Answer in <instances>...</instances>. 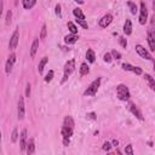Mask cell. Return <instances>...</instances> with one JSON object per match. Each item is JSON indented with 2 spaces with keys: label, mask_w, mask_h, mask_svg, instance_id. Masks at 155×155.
Instances as JSON below:
<instances>
[{
  "label": "cell",
  "mask_w": 155,
  "mask_h": 155,
  "mask_svg": "<svg viewBox=\"0 0 155 155\" xmlns=\"http://www.w3.org/2000/svg\"><path fill=\"white\" fill-rule=\"evenodd\" d=\"M18 41H20V29L16 28V30L13 32V34H12V36H11L10 42H9V49L11 50V51L16 50V47H17V45H18Z\"/></svg>",
  "instance_id": "277c9868"
},
{
  "label": "cell",
  "mask_w": 155,
  "mask_h": 155,
  "mask_svg": "<svg viewBox=\"0 0 155 155\" xmlns=\"http://www.w3.org/2000/svg\"><path fill=\"white\" fill-rule=\"evenodd\" d=\"M17 115H18V120H23V119H24L26 109H24V99H23V96H20V98H18Z\"/></svg>",
  "instance_id": "52a82bcc"
},
{
  "label": "cell",
  "mask_w": 155,
  "mask_h": 155,
  "mask_svg": "<svg viewBox=\"0 0 155 155\" xmlns=\"http://www.w3.org/2000/svg\"><path fill=\"white\" fill-rule=\"evenodd\" d=\"M150 26H152V29H150V32L153 33V35L155 36V13H154V16L152 17V21H150Z\"/></svg>",
  "instance_id": "1f68e13d"
},
{
  "label": "cell",
  "mask_w": 155,
  "mask_h": 155,
  "mask_svg": "<svg viewBox=\"0 0 155 155\" xmlns=\"http://www.w3.org/2000/svg\"><path fill=\"white\" fill-rule=\"evenodd\" d=\"M112 22H113V16L110 13H107V15H104L101 20H99V26H101L102 28H107V27L112 23Z\"/></svg>",
  "instance_id": "7c38bea8"
},
{
  "label": "cell",
  "mask_w": 155,
  "mask_h": 155,
  "mask_svg": "<svg viewBox=\"0 0 155 155\" xmlns=\"http://www.w3.org/2000/svg\"><path fill=\"white\" fill-rule=\"evenodd\" d=\"M78 39H79V38H78L76 34H69V35L64 36V42L68 44V45H69V44H75L78 41Z\"/></svg>",
  "instance_id": "ac0fdd59"
},
{
  "label": "cell",
  "mask_w": 155,
  "mask_h": 155,
  "mask_svg": "<svg viewBox=\"0 0 155 155\" xmlns=\"http://www.w3.org/2000/svg\"><path fill=\"white\" fill-rule=\"evenodd\" d=\"M148 18V10H147V5L144 1L141 3V10H140V23L143 26L146 24Z\"/></svg>",
  "instance_id": "8992f818"
},
{
  "label": "cell",
  "mask_w": 155,
  "mask_h": 155,
  "mask_svg": "<svg viewBox=\"0 0 155 155\" xmlns=\"http://www.w3.org/2000/svg\"><path fill=\"white\" fill-rule=\"evenodd\" d=\"M104 62H107V63H110L112 62V59H113V56H112V53H109V52H107L106 55H104Z\"/></svg>",
  "instance_id": "d6a6232c"
},
{
  "label": "cell",
  "mask_w": 155,
  "mask_h": 155,
  "mask_svg": "<svg viewBox=\"0 0 155 155\" xmlns=\"http://www.w3.org/2000/svg\"><path fill=\"white\" fill-rule=\"evenodd\" d=\"M46 24L44 23L42 27H41V34H40V39H45L46 38Z\"/></svg>",
  "instance_id": "836d02e7"
},
{
  "label": "cell",
  "mask_w": 155,
  "mask_h": 155,
  "mask_svg": "<svg viewBox=\"0 0 155 155\" xmlns=\"http://www.w3.org/2000/svg\"><path fill=\"white\" fill-rule=\"evenodd\" d=\"M86 58L87 61L90 63H93L95 62V59H96V56H95V52H93V50H87V52H86Z\"/></svg>",
  "instance_id": "603a6c76"
},
{
  "label": "cell",
  "mask_w": 155,
  "mask_h": 155,
  "mask_svg": "<svg viewBox=\"0 0 155 155\" xmlns=\"http://www.w3.org/2000/svg\"><path fill=\"white\" fill-rule=\"evenodd\" d=\"M125 153H126V154H130V155H133V148H132L131 144L126 146V148H125Z\"/></svg>",
  "instance_id": "d590c367"
},
{
  "label": "cell",
  "mask_w": 155,
  "mask_h": 155,
  "mask_svg": "<svg viewBox=\"0 0 155 155\" xmlns=\"http://www.w3.org/2000/svg\"><path fill=\"white\" fill-rule=\"evenodd\" d=\"M76 22H78V23H79L81 27H82V28H84V29H87L88 28V26H87V22L85 21V20H80V18H76Z\"/></svg>",
  "instance_id": "f546056e"
},
{
  "label": "cell",
  "mask_w": 155,
  "mask_h": 155,
  "mask_svg": "<svg viewBox=\"0 0 155 155\" xmlns=\"http://www.w3.org/2000/svg\"><path fill=\"white\" fill-rule=\"evenodd\" d=\"M27 143H28V141H27V130L23 129L22 132H21V136H20V147H21L22 152H26Z\"/></svg>",
  "instance_id": "30bf717a"
},
{
  "label": "cell",
  "mask_w": 155,
  "mask_h": 155,
  "mask_svg": "<svg viewBox=\"0 0 155 155\" xmlns=\"http://www.w3.org/2000/svg\"><path fill=\"white\" fill-rule=\"evenodd\" d=\"M147 40H148L150 50L152 51H155V36L153 35V33L150 30H148V33H147Z\"/></svg>",
  "instance_id": "5bb4252c"
},
{
  "label": "cell",
  "mask_w": 155,
  "mask_h": 155,
  "mask_svg": "<svg viewBox=\"0 0 155 155\" xmlns=\"http://www.w3.org/2000/svg\"><path fill=\"white\" fill-rule=\"evenodd\" d=\"M52 79H53V70H50L49 73H47V75L45 76V81L46 82H50Z\"/></svg>",
  "instance_id": "e575fe53"
},
{
  "label": "cell",
  "mask_w": 155,
  "mask_h": 155,
  "mask_svg": "<svg viewBox=\"0 0 155 155\" xmlns=\"http://www.w3.org/2000/svg\"><path fill=\"white\" fill-rule=\"evenodd\" d=\"M26 152H27V154H28V155L34 154V152H35V144H34V140H33V138H30V140L28 141V143H27Z\"/></svg>",
  "instance_id": "9a60e30c"
},
{
  "label": "cell",
  "mask_w": 155,
  "mask_h": 155,
  "mask_svg": "<svg viewBox=\"0 0 155 155\" xmlns=\"http://www.w3.org/2000/svg\"><path fill=\"white\" fill-rule=\"evenodd\" d=\"M73 13H74V16H75L76 18H80V20H85V15L82 13L81 9H79V7L74 9V10H73Z\"/></svg>",
  "instance_id": "d4e9b609"
},
{
  "label": "cell",
  "mask_w": 155,
  "mask_h": 155,
  "mask_svg": "<svg viewBox=\"0 0 155 155\" xmlns=\"http://www.w3.org/2000/svg\"><path fill=\"white\" fill-rule=\"evenodd\" d=\"M99 86H101V78H97V79L93 80L91 82V85L86 88V91L84 92V95L85 96H95L97 93V91H98Z\"/></svg>",
  "instance_id": "3957f363"
},
{
  "label": "cell",
  "mask_w": 155,
  "mask_h": 155,
  "mask_svg": "<svg viewBox=\"0 0 155 155\" xmlns=\"http://www.w3.org/2000/svg\"><path fill=\"white\" fill-rule=\"evenodd\" d=\"M123 69L127 70V71H132V73H135L137 75L143 74V71H142V69L140 67H135V65H131L129 63H123Z\"/></svg>",
  "instance_id": "8fae6325"
},
{
  "label": "cell",
  "mask_w": 155,
  "mask_h": 155,
  "mask_svg": "<svg viewBox=\"0 0 155 155\" xmlns=\"http://www.w3.org/2000/svg\"><path fill=\"white\" fill-rule=\"evenodd\" d=\"M74 1L78 4H84V0H74Z\"/></svg>",
  "instance_id": "ee69618b"
},
{
  "label": "cell",
  "mask_w": 155,
  "mask_h": 155,
  "mask_svg": "<svg viewBox=\"0 0 155 155\" xmlns=\"http://www.w3.org/2000/svg\"><path fill=\"white\" fill-rule=\"evenodd\" d=\"M36 4V0H22V5L26 10H30L34 7V5Z\"/></svg>",
  "instance_id": "d6986e66"
},
{
  "label": "cell",
  "mask_w": 155,
  "mask_h": 155,
  "mask_svg": "<svg viewBox=\"0 0 155 155\" xmlns=\"http://www.w3.org/2000/svg\"><path fill=\"white\" fill-rule=\"evenodd\" d=\"M110 149H112V144H110L109 142H104V143H103V150L110 152Z\"/></svg>",
  "instance_id": "8d00e7d4"
},
{
  "label": "cell",
  "mask_w": 155,
  "mask_h": 155,
  "mask_svg": "<svg viewBox=\"0 0 155 155\" xmlns=\"http://www.w3.org/2000/svg\"><path fill=\"white\" fill-rule=\"evenodd\" d=\"M38 49H39V39H34V41L32 44V47H30V57L32 58L35 57Z\"/></svg>",
  "instance_id": "2e32d148"
},
{
  "label": "cell",
  "mask_w": 155,
  "mask_h": 155,
  "mask_svg": "<svg viewBox=\"0 0 155 155\" xmlns=\"http://www.w3.org/2000/svg\"><path fill=\"white\" fill-rule=\"evenodd\" d=\"M62 136L63 138H70L71 136H73V132H74V129H71V127L69 126H62Z\"/></svg>",
  "instance_id": "4fadbf2b"
},
{
  "label": "cell",
  "mask_w": 155,
  "mask_h": 155,
  "mask_svg": "<svg viewBox=\"0 0 155 155\" xmlns=\"http://www.w3.org/2000/svg\"><path fill=\"white\" fill-rule=\"evenodd\" d=\"M49 62V58L47 57H42V59L40 61V62H39V64H38V71L39 73H42V70H44V67H45L46 65V63Z\"/></svg>",
  "instance_id": "7402d4cb"
},
{
  "label": "cell",
  "mask_w": 155,
  "mask_h": 155,
  "mask_svg": "<svg viewBox=\"0 0 155 155\" xmlns=\"http://www.w3.org/2000/svg\"><path fill=\"white\" fill-rule=\"evenodd\" d=\"M113 146H114V147H118V146H119V142L116 141V140H114V141H113Z\"/></svg>",
  "instance_id": "7bdbcfd3"
},
{
  "label": "cell",
  "mask_w": 155,
  "mask_h": 155,
  "mask_svg": "<svg viewBox=\"0 0 155 155\" xmlns=\"http://www.w3.org/2000/svg\"><path fill=\"white\" fill-rule=\"evenodd\" d=\"M88 73H90V67L87 65V63H81L80 65V74L81 75H87Z\"/></svg>",
  "instance_id": "cb8c5ba5"
},
{
  "label": "cell",
  "mask_w": 155,
  "mask_h": 155,
  "mask_svg": "<svg viewBox=\"0 0 155 155\" xmlns=\"http://www.w3.org/2000/svg\"><path fill=\"white\" fill-rule=\"evenodd\" d=\"M116 96H118V98L120 99V101L123 102H127L130 101V91H129V87H127L126 85L124 84H120L116 86Z\"/></svg>",
  "instance_id": "6da1fadb"
},
{
  "label": "cell",
  "mask_w": 155,
  "mask_h": 155,
  "mask_svg": "<svg viewBox=\"0 0 155 155\" xmlns=\"http://www.w3.org/2000/svg\"><path fill=\"white\" fill-rule=\"evenodd\" d=\"M70 143V138H63V144L64 146H69Z\"/></svg>",
  "instance_id": "b9f144b4"
},
{
  "label": "cell",
  "mask_w": 155,
  "mask_h": 155,
  "mask_svg": "<svg viewBox=\"0 0 155 155\" xmlns=\"http://www.w3.org/2000/svg\"><path fill=\"white\" fill-rule=\"evenodd\" d=\"M112 56H113V58H115V59H120L121 58V53L119 52V51H116V50H112Z\"/></svg>",
  "instance_id": "4dcf8cb0"
},
{
  "label": "cell",
  "mask_w": 155,
  "mask_h": 155,
  "mask_svg": "<svg viewBox=\"0 0 155 155\" xmlns=\"http://www.w3.org/2000/svg\"><path fill=\"white\" fill-rule=\"evenodd\" d=\"M55 12H56V15L58 16V17H62V13H61V5L57 4L56 7H55Z\"/></svg>",
  "instance_id": "f35d334b"
},
{
  "label": "cell",
  "mask_w": 155,
  "mask_h": 155,
  "mask_svg": "<svg viewBox=\"0 0 155 155\" xmlns=\"http://www.w3.org/2000/svg\"><path fill=\"white\" fill-rule=\"evenodd\" d=\"M86 116H87L88 119H92V120H96V119H97V115H96V113H95V112L87 113V114H86Z\"/></svg>",
  "instance_id": "ab89813d"
},
{
  "label": "cell",
  "mask_w": 155,
  "mask_h": 155,
  "mask_svg": "<svg viewBox=\"0 0 155 155\" xmlns=\"http://www.w3.org/2000/svg\"><path fill=\"white\" fill-rule=\"evenodd\" d=\"M63 125L64 126H69V127H71V129H74V126H75V123H74V120H73V118L71 116H65L64 118V121H63Z\"/></svg>",
  "instance_id": "44dd1931"
},
{
  "label": "cell",
  "mask_w": 155,
  "mask_h": 155,
  "mask_svg": "<svg viewBox=\"0 0 155 155\" xmlns=\"http://www.w3.org/2000/svg\"><path fill=\"white\" fill-rule=\"evenodd\" d=\"M127 5H129V7H130V10H131V13L132 15H136L137 13V6H136V4L135 3H132V1H129L127 3Z\"/></svg>",
  "instance_id": "4316f807"
},
{
  "label": "cell",
  "mask_w": 155,
  "mask_h": 155,
  "mask_svg": "<svg viewBox=\"0 0 155 155\" xmlns=\"http://www.w3.org/2000/svg\"><path fill=\"white\" fill-rule=\"evenodd\" d=\"M17 140H18V130L15 127L13 131H12V135H11V141H12L13 143H16Z\"/></svg>",
  "instance_id": "83f0119b"
},
{
  "label": "cell",
  "mask_w": 155,
  "mask_h": 155,
  "mask_svg": "<svg viewBox=\"0 0 155 155\" xmlns=\"http://www.w3.org/2000/svg\"><path fill=\"white\" fill-rule=\"evenodd\" d=\"M124 33H125L126 35H130L131 33H132V23H131V20H126V21H125Z\"/></svg>",
  "instance_id": "ffe728a7"
},
{
  "label": "cell",
  "mask_w": 155,
  "mask_h": 155,
  "mask_svg": "<svg viewBox=\"0 0 155 155\" xmlns=\"http://www.w3.org/2000/svg\"><path fill=\"white\" fill-rule=\"evenodd\" d=\"M26 97H30V84H27V88H26Z\"/></svg>",
  "instance_id": "60d3db41"
},
{
  "label": "cell",
  "mask_w": 155,
  "mask_h": 155,
  "mask_svg": "<svg viewBox=\"0 0 155 155\" xmlns=\"http://www.w3.org/2000/svg\"><path fill=\"white\" fill-rule=\"evenodd\" d=\"M129 109H130V112H131L132 114H133L138 120H141V121H142L143 119H144V118H143L142 112L140 110V108H138L135 103H130V104H129Z\"/></svg>",
  "instance_id": "ba28073f"
},
{
  "label": "cell",
  "mask_w": 155,
  "mask_h": 155,
  "mask_svg": "<svg viewBox=\"0 0 155 155\" xmlns=\"http://www.w3.org/2000/svg\"><path fill=\"white\" fill-rule=\"evenodd\" d=\"M16 62V55L15 53H11L7 61H6V65H5V70H6V74H10L11 70H12V67Z\"/></svg>",
  "instance_id": "9c48e42d"
},
{
  "label": "cell",
  "mask_w": 155,
  "mask_h": 155,
  "mask_svg": "<svg viewBox=\"0 0 155 155\" xmlns=\"http://www.w3.org/2000/svg\"><path fill=\"white\" fill-rule=\"evenodd\" d=\"M136 51L138 52V55L142 57V58H146L148 61H152V62H155L154 58L152 57V55L149 53L148 50H146L144 47H143L142 45H136Z\"/></svg>",
  "instance_id": "5b68a950"
},
{
  "label": "cell",
  "mask_w": 155,
  "mask_h": 155,
  "mask_svg": "<svg viewBox=\"0 0 155 155\" xmlns=\"http://www.w3.org/2000/svg\"><path fill=\"white\" fill-rule=\"evenodd\" d=\"M11 18H12V12H11V10H9L6 12V18H5V23L7 26L11 23Z\"/></svg>",
  "instance_id": "f1b7e54d"
},
{
  "label": "cell",
  "mask_w": 155,
  "mask_h": 155,
  "mask_svg": "<svg viewBox=\"0 0 155 155\" xmlns=\"http://www.w3.org/2000/svg\"><path fill=\"white\" fill-rule=\"evenodd\" d=\"M153 9H154V13H155V0H153Z\"/></svg>",
  "instance_id": "f6af8a7d"
},
{
  "label": "cell",
  "mask_w": 155,
  "mask_h": 155,
  "mask_svg": "<svg viewBox=\"0 0 155 155\" xmlns=\"http://www.w3.org/2000/svg\"><path fill=\"white\" fill-rule=\"evenodd\" d=\"M119 41H120V45L123 46L124 49H126V46H127V41H126V39H125L124 36H120V38H119Z\"/></svg>",
  "instance_id": "74e56055"
},
{
  "label": "cell",
  "mask_w": 155,
  "mask_h": 155,
  "mask_svg": "<svg viewBox=\"0 0 155 155\" xmlns=\"http://www.w3.org/2000/svg\"><path fill=\"white\" fill-rule=\"evenodd\" d=\"M144 80L148 82V86L150 87L153 91H155V79L154 78L149 74H144Z\"/></svg>",
  "instance_id": "e0dca14e"
},
{
  "label": "cell",
  "mask_w": 155,
  "mask_h": 155,
  "mask_svg": "<svg viewBox=\"0 0 155 155\" xmlns=\"http://www.w3.org/2000/svg\"><path fill=\"white\" fill-rule=\"evenodd\" d=\"M68 28L71 34H78V27L73 23V22H68Z\"/></svg>",
  "instance_id": "484cf974"
},
{
  "label": "cell",
  "mask_w": 155,
  "mask_h": 155,
  "mask_svg": "<svg viewBox=\"0 0 155 155\" xmlns=\"http://www.w3.org/2000/svg\"><path fill=\"white\" fill-rule=\"evenodd\" d=\"M74 70H75V59L71 58V59H69L68 62L64 64V73H63V78H62V81H61V82L64 84Z\"/></svg>",
  "instance_id": "7a4b0ae2"
}]
</instances>
